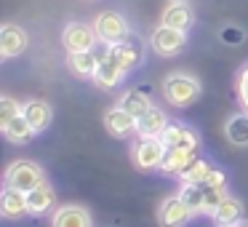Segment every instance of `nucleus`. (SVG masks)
<instances>
[{
  "mask_svg": "<svg viewBox=\"0 0 248 227\" xmlns=\"http://www.w3.org/2000/svg\"><path fill=\"white\" fill-rule=\"evenodd\" d=\"M200 81L187 72H171L163 81V97L173 104V107H189L192 102L200 99Z\"/></svg>",
  "mask_w": 248,
  "mask_h": 227,
  "instance_id": "1",
  "label": "nucleus"
},
{
  "mask_svg": "<svg viewBox=\"0 0 248 227\" xmlns=\"http://www.w3.org/2000/svg\"><path fill=\"white\" fill-rule=\"evenodd\" d=\"M168 147L160 136H139L131 147V155H134V163L141 168V171H152V168H160L163 158H166Z\"/></svg>",
  "mask_w": 248,
  "mask_h": 227,
  "instance_id": "2",
  "label": "nucleus"
},
{
  "mask_svg": "<svg viewBox=\"0 0 248 227\" xmlns=\"http://www.w3.org/2000/svg\"><path fill=\"white\" fill-rule=\"evenodd\" d=\"M46 182V174L40 166H35L32 161H16L8 166L6 171V187L22 190V193H30V190L40 187Z\"/></svg>",
  "mask_w": 248,
  "mask_h": 227,
  "instance_id": "3",
  "label": "nucleus"
},
{
  "mask_svg": "<svg viewBox=\"0 0 248 227\" xmlns=\"http://www.w3.org/2000/svg\"><path fill=\"white\" fill-rule=\"evenodd\" d=\"M99 35L93 30V24H86V22H70L62 32V43L70 54H83V51H93Z\"/></svg>",
  "mask_w": 248,
  "mask_h": 227,
  "instance_id": "4",
  "label": "nucleus"
},
{
  "mask_svg": "<svg viewBox=\"0 0 248 227\" xmlns=\"http://www.w3.org/2000/svg\"><path fill=\"white\" fill-rule=\"evenodd\" d=\"M93 30H96L99 40L104 46L120 43L123 38H128V24H125V19L118 11H102L96 16V22H93Z\"/></svg>",
  "mask_w": 248,
  "mask_h": 227,
  "instance_id": "5",
  "label": "nucleus"
},
{
  "mask_svg": "<svg viewBox=\"0 0 248 227\" xmlns=\"http://www.w3.org/2000/svg\"><path fill=\"white\" fill-rule=\"evenodd\" d=\"M107 54L112 56V59L118 62V65L123 67L125 72L136 70V67L141 65V59H144V49H141V43L134 38V35H128V38H123L120 43H112V46H107Z\"/></svg>",
  "mask_w": 248,
  "mask_h": 227,
  "instance_id": "6",
  "label": "nucleus"
},
{
  "mask_svg": "<svg viewBox=\"0 0 248 227\" xmlns=\"http://www.w3.org/2000/svg\"><path fill=\"white\" fill-rule=\"evenodd\" d=\"M150 46H152V51L160 54V56H176L179 51L187 46V32H182V30H171V27H166V24H160V27L152 32Z\"/></svg>",
  "mask_w": 248,
  "mask_h": 227,
  "instance_id": "7",
  "label": "nucleus"
},
{
  "mask_svg": "<svg viewBox=\"0 0 248 227\" xmlns=\"http://www.w3.org/2000/svg\"><path fill=\"white\" fill-rule=\"evenodd\" d=\"M192 214L195 211L184 203L182 195H171V198H166L160 203V209H157V219H160L163 227H184L189 219H192Z\"/></svg>",
  "mask_w": 248,
  "mask_h": 227,
  "instance_id": "8",
  "label": "nucleus"
},
{
  "mask_svg": "<svg viewBox=\"0 0 248 227\" xmlns=\"http://www.w3.org/2000/svg\"><path fill=\"white\" fill-rule=\"evenodd\" d=\"M27 43L30 38L19 24H3V30H0V56L3 59H14V56L24 54Z\"/></svg>",
  "mask_w": 248,
  "mask_h": 227,
  "instance_id": "9",
  "label": "nucleus"
},
{
  "mask_svg": "<svg viewBox=\"0 0 248 227\" xmlns=\"http://www.w3.org/2000/svg\"><path fill=\"white\" fill-rule=\"evenodd\" d=\"M160 139L166 142V147H184V150H192V152L200 145L198 131H192L189 126H182V123H168L166 131L160 134Z\"/></svg>",
  "mask_w": 248,
  "mask_h": 227,
  "instance_id": "10",
  "label": "nucleus"
},
{
  "mask_svg": "<svg viewBox=\"0 0 248 227\" xmlns=\"http://www.w3.org/2000/svg\"><path fill=\"white\" fill-rule=\"evenodd\" d=\"M22 115L35 129V134H43V131L51 126V120H54V110H51V104L43 102V99H30V102H24Z\"/></svg>",
  "mask_w": 248,
  "mask_h": 227,
  "instance_id": "11",
  "label": "nucleus"
},
{
  "mask_svg": "<svg viewBox=\"0 0 248 227\" xmlns=\"http://www.w3.org/2000/svg\"><path fill=\"white\" fill-rule=\"evenodd\" d=\"M0 214L6 219H19V216L30 214L27 209V193L22 190H14V187H6L0 193Z\"/></svg>",
  "mask_w": 248,
  "mask_h": 227,
  "instance_id": "12",
  "label": "nucleus"
},
{
  "mask_svg": "<svg viewBox=\"0 0 248 227\" xmlns=\"http://www.w3.org/2000/svg\"><path fill=\"white\" fill-rule=\"evenodd\" d=\"M192 19H195L192 8H189L187 3H168L160 14V24H166V27H171V30H182V32H187V30L192 27Z\"/></svg>",
  "mask_w": 248,
  "mask_h": 227,
  "instance_id": "13",
  "label": "nucleus"
},
{
  "mask_svg": "<svg viewBox=\"0 0 248 227\" xmlns=\"http://www.w3.org/2000/svg\"><path fill=\"white\" fill-rule=\"evenodd\" d=\"M104 126H107V131L112 136H118V139H123V136L134 134L136 131V118L131 113H125L123 107H112L107 115H104Z\"/></svg>",
  "mask_w": 248,
  "mask_h": 227,
  "instance_id": "14",
  "label": "nucleus"
},
{
  "mask_svg": "<svg viewBox=\"0 0 248 227\" xmlns=\"http://www.w3.org/2000/svg\"><path fill=\"white\" fill-rule=\"evenodd\" d=\"M123 78H125V70L109 54H104L102 62H99L96 75H93V83H96L99 88H115V86H120Z\"/></svg>",
  "mask_w": 248,
  "mask_h": 227,
  "instance_id": "15",
  "label": "nucleus"
},
{
  "mask_svg": "<svg viewBox=\"0 0 248 227\" xmlns=\"http://www.w3.org/2000/svg\"><path fill=\"white\" fill-rule=\"evenodd\" d=\"M51 227H93V222L83 206H62L51 219Z\"/></svg>",
  "mask_w": 248,
  "mask_h": 227,
  "instance_id": "16",
  "label": "nucleus"
},
{
  "mask_svg": "<svg viewBox=\"0 0 248 227\" xmlns=\"http://www.w3.org/2000/svg\"><path fill=\"white\" fill-rule=\"evenodd\" d=\"M104 54H93V51H83V54H67V67L72 75L78 78H93L99 70V62Z\"/></svg>",
  "mask_w": 248,
  "mask_h": 227,
  "instance_id": "17",
  "label": "nucleus"
},
{
  "mask_svg": "<svg viewBox=\"0 0 248 227\" xmlns=\"http://www.w3.org/2000/svg\"><path fill=\"white\" fill-rule=\"evenodd\" d=\"M166 126H168L166 113L152 104V107L147 110L139 120H136V134H139V136H160L163 131H166Z\"/></svg>",
  "mask_w": 248,
  "mask_h": 227,
  "instance_id": "18",
  "label": "nucleus"
},
{
  "mask_svg": "<svg viewBox=\"0 0 248 227\" xmlns=\"http://www.w3.org/2000/svg\"><path fill=\"white\" fill-rule=\"evenodd\" d=\"M224 136H227V139H230L235 147H248V113H246V110L227 118V123H224Z\"/></svg>",
  "mask_w": 248,
  "mask_h": 227,
  "instance_id": "19",
  "label": "nucleus"
},
{
  "mask_svg": "<svg viewBox=\"0 0 248 227\" xmlns=\"http://www.w3.org/2000/svg\"><path fill=\"white\" fill-rule=\"evenodd\" d=\"M54 200H56V193L51 190V184L43 182L40 187H35V190L27 193V209H30V214L40 216V214H46V211L54 206Z\"/></svg>",
  "mask_w": 248,
  "mask_h": 227,
  "instance_id": "20",
  "label": "nucleus"
},
{
  "mask_svg": "<svg viewBox=\"0 0 248 227\" xmlns=\"http://www.w3.org/2000/svg\"><path fill=\"white\" fill-rule=\"evenodd\" d=\"M0 131H3V136H6L11 145H27V142L35 139V129L27 123V118H24V115L14 118L11 123H6Z\"/></svg>",
  "mask_w": 248,
  "mask_h": 227,
  "instance_id": "21",
  "label": "nucleus"
},
{
  "mask_svg": "<svg viewBox=\"0 0 248 227\" xmlns=\"http://www.w3.org/2000/svg\"><path fill=\"white\" fill-rule=\"evenodd\" d=\"M192 161H195V152L192 150H184V147H168V152H166V158H163L160 168L166 174H182Z\"/></svg>",
  "mask_w": 248,
  "mask_h": 227,
  "instance_id": "22",
  "label": "nucleus"
},
{
  "mask_svg": "<svg viewBox=\"0 0 248 227\" xmlns=\"http://www.w3.org/2000/svg\"><path fill=\"white\" fill-rule=\"evenodd\" d=\"M214 219L219 222V225H240L243 222V203L237 198H232V195H227V198L221 200V206L216 209Z\"/></svg>",
  "mask_w": 248,
  "mask_h": 227,
  "instance_id": "23",
  "label": "nucleus"
},
{
  "mask_svg": "<svg viewBox=\"0 0 248 227\" xmlns=\"http://www.w3.org/2000/svg\"><path fill=\"white\" fill-rule=\"evenodd\" d=\"M120 107L139 120L141 115H144L147 110L152 107V99L147 97L144 91H139V88H136V91H125V94H123V99H120Z\"/></svg>",
  "mask_w": 248,
  "mask_h": 227,
  "instance_id": "24",
  "label": "nucleus"
},
{
  "mask_svg": "<svg viewBox=\"0 0 248 227\" xmlns=\"http://www.w3.org/2000/svg\"><path fill=\"white\" fill-rule=\"evenodd\" d=\"M179 195H182L184 203H187L195 214H203L205 211V187L203 184H182Z\"/></svg>",
  "mask_w": 248,
  "mask_h": 227,
  "instance_id": "25",
  "label": "nucleus"
},
{
  "mask_svg": "<svg viewBox=\"0 0 248 227\" xmlns=\"http://www.w3.org/2000/svg\"><path fill=\"white\" fill-rule=\"evenodd\" d=\"M211 168H214V166H208L203 158H195V161L189 163L182 174H179V177H182V184H203Z\"/></svg>",
  "mask_w": 248,
  "mask_h": 227,
  "instance_id": "26",
  "label": "nucleus"
},
{
  "mask_svg": "<svg viewBox=\"0 0 248 227\" xmlns=\"http://www.w3.org/2000/svg\"><path fill=\"white\" fill-rule=\"evenodd\" d=\"M22 110H24V104H19L16 99L0 97V129H3L6 123H11L14 118H19V115H22Z\"/></svg>",
  "mask_w": 248,
  "mask_h": 227,
  "instance_id": "27",
  "label": "nucleus"
},
{
  "mask_svg": "<svg viewBox=\"0 0 248 227\" xmlns=\"http://www.w3.org/2000/svg\"><path fill=\"white\" fill-rule=\"evenodd\" d=\"M227 198V187L224 190H214V187H205V211L203 214H216V209L221 206V200Z\"/></svg>",
  "mask_w": 248,
  "mask_h": 227,
  "instance_id": "28",
  "label": "nucleus"
},
{
  "mask_svg": "<svg viewBox=\"0 0 248 227\" xmlns=\"http://www.w3.org/2000/svg\"><path fill=\"white\" fill-rule=\"evenodd\" d=\"M219 38H221V43H224V46H240L243 40H246V32H243L240 27H232V24H227V27H221Z\"/></svg>",
  "mask_w": 248,
  "mask_h": 227,
  "instance_id": "29",
  "label": "nucleus"
},
{
  "mask_svg": "<svg viewBox=\"0 0 248 227\" xmlns=\"http://www.w3.org/2000/svg\"><path fill=\"white\" fill-rule=\"evenodd\" d=\"M203 187H214V190H224L227 187V174L221 168H211L208 177H205Z\"/></svg>",
  "mask_w": 248,
  "mask_h": 227,
  "instance_id": "30",
  "label": "nucleus"
},
{
  "mask_svg": "<svg viewBox=\"0 0 248 227\" xmlns=\"http://www.w3.org/2000/svg\"><path fill=\"white\" fill-rule=\"evenodd\" d=\"M237 99H240L243 110L248 113V65L243 67L240 78H237Z\"/></svg>",
  "mask_w": 248,
  "mask_h": 227,
  "instance_id": "31",
  "label": "nucleus"
},
{
  "mask_svg": "<svg viewBox=\"0 0 248 227\" xmlns=\"http://www.w3.org/2000/svg\"><path fill=\"white\" fill-rule=\"evenodd\" d=\"M168 3H187V0H168Z\"/></svg>",
  "mask_w": 248,
  "mask_h": 227,
  "instance_id": "32",
  "label": "nucleus"
},
{
  "mask_svg": "<svg viewBox=\"0 0 248 227\" xmlns=\"http://www.w3.org/2000/svg\"><path fill=\"white\" fill-rule=\"evenodd\" d=\"M219 227H237V225H219Z\"/></svg>",
  "mask_w": 248,
  "mask_h": 227,
  "instance_id": "33",
  "label": "nucleus"
}]
</instances>
